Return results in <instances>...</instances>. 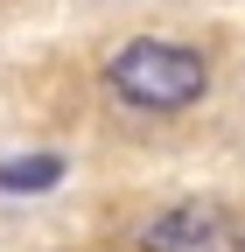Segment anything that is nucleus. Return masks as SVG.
I'll use <instances>...</instances> for the list:
<instances>
[{
  "instance_id": "nucleus-1",
  "label": "nucleus",
  "mask_w": 245,
  "mask_h": 252,
  "mask_svg": "<svg viewBox=\"0 0 245 252\" xmlns=\"http://www.w3.org/2000/svg\"><path fill=\"white\" fill-rule=\"evenodd\" d=\"M105 91L133 112H189L203 91H210V63L189 42H168V35H140L126 49H112L105 63Z\"/></svg>"
},
{
  "instance_id": "nucleus-2",
  "label": "nucleus",
  "mask_w": 245,
  "mask_h": 252,
  "mask_svg": "<svg viewBox=\"0 0 245 252\" xmlns=\"http://www.w3.org/2000/svg\"><path fill=\"white\" fill-rule=\"evenodd\" d=\"M140 252H245V217L217 203H168L147 217Z\"/></svg>"
},
{
  "instance_id": "nucleus-3",
  "label": "nucleus",
  "mask_w": 245,
  "mask_h": 252,
  "mask_svg": "<svg viewBox=\"0 0 245 252\" xmlns=\"http://www.w3.org/2000/svg\"><path fill=\"white\" fill-rule=\"evenodd\" d=\"M63 161L56 154H21V161H0V196H28V189H56Z\"/></svg>"
}]
</instances>
